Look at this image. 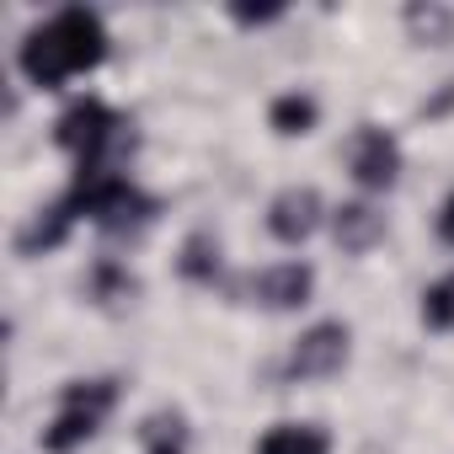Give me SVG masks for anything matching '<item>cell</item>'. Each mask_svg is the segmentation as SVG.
<instances>
[{"instance_id": "cell-1", "label": "cell", "mask_w": 454, "mask_h": 454, "mask_svg": "<svg viewBox=\"0 0 454 454\" xmlns=\"http://www.w3.org/2000/svg\"><path fill=\"white\" fill-rule=\"evenodd\" d=\"M107 22H102V12H91V6H65V12H54V17H43L27 38H22V49H17V70L38 86V91H59V86H70L75 75H91L102 59H107Z\"/></svg>"}, {"instance_id": "cell-17", "label": "cell", "mask_w": 454, "mask_h": 454, "mask_svg": "<svg viewBox=\"0 0 454 454\" xmlns=\"http://www.w3.org/2000/svg\"><path fill=\"white\" fill-rule=\"evenodd\" d=\"M406 27H411L417 38L438 43V38L449 33V12H422V6H411V12H406Z\"/></svg>"}, {"instance_id": "cell-15", "label": "cell", "mask_w": 454, "mask_h": 454, "mask_svg": "<svg viewBox=\"0 0 454 454\" xmlns=\"http://www.w3.org/2000/svg\"><path fill=\"white\" fill-rule=\"evenodd\" d=\"M422 326L427 332H454V273H443L422 289Z\"/></svg>"}, {"instance_id": "cell-14", "label": "cell", "mask_w": 454, "mask_h": 454, "mask_svg": "<svg viewBox=\"0 0 454 454\" xmlns=\"http://www.w3.org/2000/svg\"><path fill=\"white\" fill-rule=\"evenodd\" d=\"M176 273H182L187 284H219V273H224V247H219V236H214V231H192V236L182 241V252H176Z\"/></svg>"}, {"instance_id": "cell-7", "label": "cell", "mask_w": 454, "mask_h": 454, "mask_svg": "<svg viewBox=\"0 0 454 454\" xmlns=\"http://www.w3.org/2000/svg\"><path fill=\"white\" fill-rule=\"evenodd\" d=\"M326 219H332V208L321 203L316 187H284V192H273V203H268V236H273L278 247H305Z\"/></svg>"}, {"instance_id": "cell-16", "label": "cell", "mask_w": 454, "mask_h": 454, "mask_svg": "<svg viewBox=\"0 0 454 454\" xmlns=\"http://www.w3.org/2000/svg\"><path fill=\"white\" fill-rule=\"evenodd\" d=\"M134 289H139V284L129 278V268H123V262H113V257H107V262H97V268H91V300L118 305V300H134Z\"/></svg>"}, {"instance_id": "cell-18", "label": "cell", "mask_w": 454, "mask_h": 454, "mask_svg": "<svg viewBox=\"0 0 454 454\" xmlns=\"http://www.w3.org/2000/svg\"><path fill=\"white\" fill-rule=\"evenodd\" d=\"M433 231H438V241H443V247H454V187H449V198L438 203V219H433Z\"/></svg>"}, {"instance_id": "cell-2", "label": "cell", "mask_w": 454, "mask_h": 454, "mask_svg": "<svg viewBox=\"0 0 454 454\" xmlns=\"http://www.w3.org/2000/svg\"><path fill=\"white\" fill-rule=\"evenodd\" d=\"M54 145L75 160V171H129V118L102 102V97H75L59 118H54Z\"/></svg>"}, {"instance_id": "cell-8", "label": "cell", "mask_w": 454, "mask_h": 454, "mask_svg": "<svg viewBox=\"0 0 454 454\" xmlns=\"http://www.w3.org/2000/svg\"><path fill=\"white\" fill-rule=\"evenodd\" d=\"M310 294H316V268L300 257L273 262V268L247 278V300L262 310H300V305H310Z\"/></svg>"}, {"instance_id": "cell-4", "label": "cell", "mask_w": 454, "mask_h": 454, "mask_svg": "<svg viewBox=\"0 0 454 454\" xmlns=\"http://www.w3.org/2000/svg\"><path fill=\"white\" fill-rule=\"evenodd\" d=\"M113 406H118V380H70L59 390V411L38 433V449L43 454H75V449H86L102 433V422H107Z\"/></svg>"}, {"instance_id": "cell-6", "label": "cell", "mask_w": 454, "mask_h": 454, "mask_svg": "<svg viewBox=\"0 0 454 454\" xmlns=\"http://www.w3.org/2000/svg\"><path fill=\"white\" fill-rule=\"evenodd\" d=\"M348 176L364 192H390L401 182V139L390 129H380V123L353 129V139H348Z\"/></svg>"}, {"instance_id": "cell-5", "label": "cell", "mask_w": 454, "mask_h": 454, "mask_svg": "<svg viewBox=\"0 0 454 454\" xmlns=\"http://www.w3.org/2000/svg\"><path fill=\"white\" fill-rule=\"evenodd\" d=\"M353 358V326L348 321H316L294 337L289 358H284V380L305 385V380H332L342 374Z\"/></svg>"}, {"instance_id": "cell-13", "label": "cell", "mask_w": 454, "mask_h": 454, "mask_svg": "<svg viewBox=\"0 0 454 454\" xmlns=\"http://www.w3.org/2000/svg\"><path fill=\"white\" fill-rule=\"evenodd\" d=\"M257 454H332V433L321 422H273L257 438Z\"/></svg>"}, {"instance_id": "cell-12", "label": "cell", "mask_w": 454, "mask_h": 454, "mask_svg": "<svg viewBox=\"0 0 454 454\" xmlns=\"http://www.w3.org/2000/svg\"><path fill=\"white\" fill-rule=\"evenodd\" d=\"M316 123H321V102L310 97V91H278L273 97V107H268V129L278 134V139H305V134H316Z\"/></svg>"}, {"instance_id": "cell-3", "label": "cell", "mask_w": 454, "mask_h": 454, "mask_svg": "<svg viewBox=\"0 0 454 454\" xmlns=\"http://www.w3.org/2000/svg\"><path fill=\"white\" fill-rule=\"evenodd\" d=\"M65 203L75 219H91L102 236H139L160 214V198L145 192L129 171H75Z\"/></svg>"}, {"instance_id": "cell-10", "label": "cell", "mask_w": 454, "mask_h": 454, "mask_svg": "<svg viewBox=\"0 0 454 454\" xmlns=\"http://www.w3.org/2000/svg\"><path fill=\"white\" fill-rule=\"evenodd\" d=\"M75 231V214H70V203L59 198V203H49V208H38L22 231H17V252L22 257H43V252H54V247H65V236Z\"/></svg>"}, {"instance_id": "cell-9", "label": "cell", "mask_w": 454, "mask_h": 454, "mask_svg": "<svg viewBox=\"0 0 454 454\" xmlns=\"http://www.w3.org/2000/svg\"><path fill=\"white\" fill-rule=\"evenodd\" d=\"M326 224H332V241H337L342 252H353V257H364V252H374V247L385 241V214H380L369 198L337 203Z\"/></svg>"}, {"instance_id": "cell-11", "label": "cell", "mask_w": 454, "mask_h": 454, "mask_svg": "<svg viewBox=\"0 0 454 454\" xmlns=\"http://www.w3.org/2000/svg\"><path fill=\"white\" fill-rule=\"evenodd\" d=\"M139 449L145 454H192V422L182 406H160L139 422Z\"/></svg>"}]
</instances>
